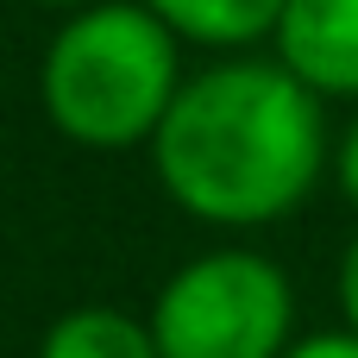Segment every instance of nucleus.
I'll return each instance as SVG.
<instances>
[{"instance_id":"obj_1","label":"nucleus","mask_w":358,"mask_h":358,"mask_svg":"<svg viewBox=\"0 0 358 358\" xmlns=\"http://www.w3.org/2000/svg\"><path fill=\"white\" fill-rule=\"evenodd\" d=\"M151 164L164 195L208 227H271L327 170V113L277 57H233L182 82Z\"/></svg>"},{"instance_id":"obj_5","label":"nucleus","mask_w":358,"mask_h":358,"mask_svg":"<svg viewBox=\"0 0 358 358\" xmlns=\"http://www.w3.org/2000/svg\"><path fill=\"white\" fill-rule=\"evenodd\" d=\"M38 358H164L151 340V321L113 308V302H82L50 321Z\"/></svg>"},{"instance_id":"obj_2","label":"nucleus","mask_w":358,"mask_h":358,"mask_svg":"<svg viewBox=\"0 0 358 358\" xmlns=\"http://www.w3.org/2000/svg\"><path fill=\"white\" fill-rule=\"evenodd\" d=\"M44 113L88 151L151 145L170 101L182 94L176 31L145 0H101L63 19L38 69Z\"/></svg>"},{"instance_id":"obj_7","label":"nucleus","mask_w":358,"mask_h":358,"mask_svg":"<svg viewBox=\"0 0 358 358\" xmlns=\"http://www.w3.org/2000/svg\"><path fill=\"white\" fill-rule=\"evenodd\" d=\"M289 358H358V334H315V340H296Z\"/></svg>"},{"instance_id":"obj_8","label":"nucleus","mask_w":358,"mask_h":358,"mask_svg":"<svg viewBox=\"0 0 358 358\" xmlns=\"http://www.w3.org/2000/svg\"><path fill=\"white\" fill-rule=\"evenodd\" d=\"M340 308H346V334H358V239L340 258Z\"/></svg>"},{"instance_id":"obj_4","label":"nucleus","mask_w":358,"mask_h":358,"mask_svg":"<svg viewBox=\"0 0 358 358\" xmlns=\"http://www.w3.org/2000/svg\"><path fill=\"white\" fill-rule=\"evenodd\" d=\"M277 63L321 101H358V0H289Z\"/></svg>"},{"instance_id":"obj_3","label":"nucleus","mask_w":358,"mask_h":358,"mask_svg":"<svg viewBox=\"0 0 358 358\" xmlns=\"http://www.w3.org/2000/svg\"><path fill=\"white\" fill-rule=\"evenodd\" d=\"M164 358H289L296 289L264 252H201L151 302Z\"/></svg>"},{"instance_id":"obj_6","label":"nucleus","mask_w":358,"mask_h":358,"mask_svg":"<svg viewBox=\"0 0 358 358\" xmlns=\"http://www.w3.org/2000/svg\"><path fill=\"white\" fill-rule=\"evenodd\" d=\"M176 38L189 44H214V50H239L258 38H277V19L289 0H145Z\"/></svg>"},{"instance_id":"obj_9","label":"nucleus","mask_w":358,"mask_h":358,"mask_svg":"<svg viewBox=\"0 0 358 358\" xmlns=\"http://www.w3.org/2000/svg\"><path fill=\"white\" fill-rule=\"evenodd\" d=\"M340 189L358 208V113H352V126H346V138H340Z\"/></svg>"},{"instance_id":"obj_10","label":"nucleus","mask_w":358,"mask_h":358,"mask_svg":"<svg viewBox=\"0 0 358 358\" xmlns=\"http://www.w3.org/2000/svg\"><path fill=\"white\" fill-rule=\"evenodd\" d=\"M38 6H63V13H82V6H101V0H38Z\"/></svg>"}]
</instances>
